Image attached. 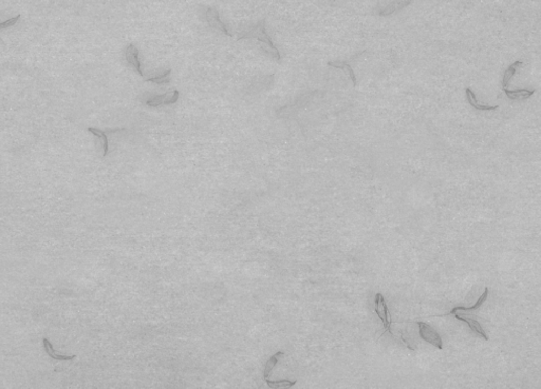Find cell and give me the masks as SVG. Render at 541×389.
<instances>
[{"label": "cell", "mask_w": 541, "mask_h": 389, "mask_svg": "<svg viewBox=\"0 0 541 389\" xmlns=\"http://www.w3.org/2000/svg\"><path fill=\"white\" fill-rule=\"evenodd\" d=\"M283 355L282 352H277L276 354H274L272 358H270L267 363L265 364V368H264V380L266 382V384L269 382V376H270V372H272L274 366L278 363L279 359L281 358V356Z\"/></svg>", "instance_id": "cell-15"}, {"label": "cell", "mask_w": 541, "mask_h": 389, "mask_svg": "<svg viewBox=\"0 0 541 389\" xmlns=\"http://www.w3.org/2000/svg\"><path fill=\"white\" fill-rule=\"evenodd\" d=\"M19 19H20V15H17V16H16V17H14V18L8 19V20H6V21H4V22H0V29H7V28H10V27H12V26H14V25L17 23Z\"/></svg>", "instance_id": "cell-18"}, {"label": "cell", "mask_w": 541, "mask_h": 389, "mask_svg": "<svg viewBox=\"0 0 541 389\" xmlns=\"http://www.w3.org/2000/svg\"><path fill=\"white\" fill-rule=\"evenodd\" d=\"M241 39H257L258 41L263 42L264 44H266V47H268V53L272 54V56L277 60H280L278 48L274 45L272 39H270V37L266 33L265 19H262L256 26L252 27L249 31H246L243 35L239 37V40Z\"/></svg>", "instance_id": "cell-1"}, {"label": "cell", "mask_w": 541, "mask_h": 389, "mask_svg": "<svg viewBox=\"0 0 541 389\" xmlns=\"http://www.w3.org/2000/svg\"><path fill=\"white\" fill-rule=\"evenodd\" d=\"M374 311L376 312L378 318L381 320V322H383V325H384L385 330L389 331V333H391V329H390L391 321H390L389 310H388V307H387V305L385 303L384 297L381 294H376V296H375V299H374Z\"/></svg>", "instance_id": "cell-3"}, {"label": "cell", "mask_w": 541, "mask_h": 389, "mask_svg": "<svg viewBox=\"0 0 541 389\" xmlns=\"http://www.w3.org/2000/svg\"><path fill=\"white\" fill-rule=\"evenodd\" d=\"M179 97H180V92L178 90H174L172 92H169L163 95L153 96L146 102V104L149 107H159L161 105H172L178 102Z\"/></svg>", "instance_id": "cell-5"}, {"label": "cell", "mask_w": 541, "mask_h": 389, "mask_svg": "<svg viewBox=\"0 0 541 389\" xmlns=\"http://www.w3.org/2000/svg\"><path fill=\"white\" fill-rule=\"evenodd\" d=\"M205 18H206V20H208L209 25L212 28L221 31L222 33H224L228 36H232V34L229 32V30H228L227 26L224 25V22H222V20L220 19L219 12L216 9H214V8H208V9H206V11H205Z\"/></svg>", "instance_id": "cell-4"}, {"label": "cell", "mask_w": 541, "mask_h": 389, "mask_svg": "<svg viewBox=\"0 0 541 389\" xmlns=\"http://www.w3.org/2000/svg\"><path fill=\"white\" fill-rule=\"evenodd\" d=\"M88 131L90 133H92L93 135L99 137L102 140L103 149H104V156H107L108 152H109V141H108V136H107L106 132H104V131H102V130H99L97 128H88Z\"/></svg>", "instance_id": "cell-16"}, {"label": "cell", "mask_w": 541, "mask_h": 389, "mask_svg": "<svg viewBox=\"0 0 541 389\" xmlns=\"http://www.w3.org/2000/svg\"><path fill=\"white\" fill-rule=\"evenodd\" d=\"M522 64H523V62L518 60V61L514 62L513 64H511V66L505 70V72L503 74V78H502V89H506L508 87V85H510L511 79L517 73L518 69L522 66Z\"/></svg>", "instance_id": "cell-11"}, {"label": "cell", "mask_w": 541, "mask_h": 389, "mask_svg": "<svg viewBox=\"0 0 541 389\" xmlns=\"http://www.w3.org/2000/svg\"><path fill=\"white\" fill-rule=\"evenodd\" d=\"M43 347H44V350L47 352V354L50 356V358L54 359V360H57V361H70V360H73L75 358V354H72V355H68V354H61V353H57L54 349H53V346L52 344L48 341V339L44 337L43 338Z\"/></svg>", "instance_id": "cell-8"}, {"label": "cell", "mask_w": 541, "mask_h": 389, "mask_svg": "<svg viewBox=\"0 0 541 389\" xmlns=\"http://www.w3.org/2000/svg\"><path fill=\"white\" fill-rule=\"evenodd\" d=\"M328 64H329L330 67H333V68L342 69L346 74H349V76L351 77V80H352V83H353V86H354V87L356 86V76H355V73H354L353 69L351 68V66H350L349 63H347L346 61H336V62L329 61Z\"/></svg>", "instance_id": "cell-14"}, {"label": "cell", "mask_w": 541, "mask_h": 389, "mask_svg": "<svg viewBox=\"0 0 541 389\" xmlns=\"http://www.w3.org/2000/svg\"><path fill=\"white\" fill-rule=\"evenodd\" d=\"M465 92H466V96H467L468 103H469L470 106L474 107L476 110H478V111H492V110L498 109V107H499V106H497V105H496V106L480 105V104L478 103V101H477L476 95H475V93L471 91L470 88H467V89L465 90Z\"/></svg>", "instance_id": "cell-10"}, {"label": "cell", "mask_w": 541, "mask_h": 389, "mask_svg": "<svg viewBox=\"0 0 541 389\" xmlns=\"http://www.w3.org/2000/svg\"><path fill=\"white\" fill-rule=\"evenodd\" d=\"M487 296H488V288L486 287L484 293L480 296V298L478 299V301L476 302V304L472 306V307H469V308H466V307H456L454 308V309L449 312V313H453L455 311H463V312H471V311H475L477 309H479V308L484 304V302L486 301L487 299Z\"/></svg>", "instance_id": "cell-13"}, {"label": "cell", "mask_w": 541, "mask_h": 389, "mask_svg": "<svg viewBox=\"0 0 541 389\" xmlns=\"http://www.w3.org/2000/svg\"><path fill=\"white\" fill-rule=\"evenodd\" d=\"M503 91L508 99H511V100H526V99H529V97H531L536 92V90H528V89L512 91V90H508L507 88L503 89Z\"/></svg>", "instance_id": "cell-12"}, {"label": "cell", "mask_w": 541, "mask_h": 389, "mask_svg": "<svg viewBox=\"0 0 541 389\" xmlns=\"http://www.w3.org/2000/svg\"><path fill=\"white\" fill-rule=\"evenodd\" d=\"M125 56H126L127 62H128L130 66L134 69V71L140 76H144V74H143L142 69H141V61H140V58H139V50L134 46V44L131 43L128 46H127Z\"/></svg>", "instance_id": "cell-6"}, {"label": "cell", "mask_w": 541, "mask_h": 389, "mask_svg": "<svg viewBox=\"0 0 541 389\" xmlns=\"http://www.w3.org/2000/svg\"><path fill=\"white\" fill-rule=\"evenodd\" d=\"M170 73H171V70H167L166 72H164L163 74L161 75H156L154 77H150V78H147L145 82H151V83H154V84H166V83H169L170 82Z\"/></svg>", "instance_id": "cell-17"}, {"label": "cell", "mask_w": 541, "mask_h": 389, "mask_svg": "<svg viewBox=\"0 0 541 389\" xmlns=\"http://www.w3.org/2000/svg\"><path fill=\"white\" fill-rule=\"evenodd\" d=\"M452 314H454V315H455V317H456V318H457L458 320H460V321H463V322L467 323V324H468V326H469V328L471 329V331H474V332H475L476 334H478V335H480L481 337H483V338H485V339H488V337H487L486 333L484 332V330H483L482 326L480 325V324H479V322H478V321H476L475 319H472V318H469V317H463V315H461V314H459L458 312H454V313H452Z\"/></svg>", "instance_id": "cell-7"}, {"label": "cell", "mask_w": 541, "mask_h": 389, "mask_svg": "<svg viewBox=\"0 0 541 389\" xmlns=\"http://www.w3.org/2000/svg\"><path fill=\"white\" fill-rule=\"evenodd\" d=\"M418 325L420 327V335L424 341H426L429 344H432L433 346L439 349L443 348V342H442L441 335L431 325H428V324L424 322H419Z\"/></svg>", "instance_id": "cell-2"}, {"label": "cell", "mask_w": 541, "mask_h": 389, "mask_svg": "<svg viewBox=\"0 0 541 389\" xmlns=\"http://www.w3.org/2000/svg\"><path fill=\"white\" fill-rule=\"evenodd\" d=\"M411 3V0H400V2H397V0H395V2L391 3L390 5H388L385 9L381 10L378 15L379 16H389L395 12H399L401 11L402 9H404L405 7L409 6Z\"/></svg>", "instance_id": "cell-9"}]
</instances>
